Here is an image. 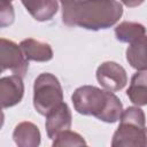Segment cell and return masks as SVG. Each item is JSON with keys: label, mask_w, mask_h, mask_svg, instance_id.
I'll return each mask as SVG.
<instances>
[{"label": "cell", "mask_w": 147, "mask_h": 147, "mask_svg": "<svg viewBox=\"0 0 147 147\" xmlns=\"http://www.w3.org/2000/svg\"><path fill=\"white\" fill-rule=\"evenodd\" d=\"M146 34V28L138 22L124 21L115 28L116 39L121 42L132 44Z\"/></svg>", "instance_id": "5bb4252c"}, {"label": "cell", "mask_w": 147, "mask_h": 147, "mask_svg": "<svg viewBox=\"0 0 147 147\" xmlns=\"http://www.w3.org/2000/svg\"><path fill=\"white\" fill-rule=\"evenodd\" d=\"M8 1H10V2H11V0H8Z\"/></svg>", "instance_id": "ffe728a7"}, {"label": "cell", "mask_w": 147, "mask_h": 147, "mask_svg": "<svg viewBox=\"0 0 147 147\" xmlns=\"http://www.w3.org/2000/svg\"><path fill=\"white\" fill-rule=\"evenodd\" d=\"M96 79L105 90L117 92L125 87L127 83V75L121 64L114 61H106L98 67Z\"/></svg>", "instance_id": "8992f818"}, {"label": "cell", "mask_w": 147, "mask_h": 147, "mask_svg": "<svg viewBox=\"0 0 147 147\" xmlns=\"http://www.w3.org/2000/svg\"><path fill=\"white\" fill-rule=\"evenodd\" d=\"M126 61L137 70H147V36L130 44L126 49Z\"/></svg>", "instance_id": "4fadbf2b"}, {"label": "cell", "mask_w": 147, "mask_h": 147, "mask_svg": "<svg viewBox=\"0 0 147 147\" xmlns=\"http://www.w3.org/2000/svg\"><path fill=\"white\" fill-rule=\"evenodd\" d=\"M145 136H146V146H147V127L145 129Z\"/></svg>", "instance_id": "d6986e66"}, {"label": "cell", "mask_w": 147, "mask_h": 147, "mask_svg": "<svg viewBox=\"0 0 147 147\" xmlns=\"http://www.w3.org/2000/svg\"><path fill=\"white\" fill-rule=\"evenodd\" d=\"M20 46L28 61L47 62L53 59V49L47 42L26 38L20 42Z\"/></svg>", "instance_id": "30bf717a"}, {"label": "cell", "mask_w": 147, "mask_h": 147, "mask_svg": "<svg viewBox=\"0 0 147 147\" xmlns=\"http://www.w3.org/2000/svg\"><path fill=\"white\" fill-rule=\"evenodd\" d=\"M75 110L85 116H94L105 123H116L121 119L123 105L110 91L92 85H83L71 95Z\"/></svg>", "instance_id": "7a4b0ae2"}, {"label": "cell", "mask_w": 147, "mask_h": 147, "mask_svg": "<svg viewBox=\"0 0 147 147\" xmlns=\"http://www.w3.org/2000/svg\"><path fill=\"white\" fill-rule=\"evenodd\" d=\"M72 115L69 106L65 102H61L55 108H53L46 115V133L49 139H55V137L64 130L71 127Z\"/></svg>", "instance_id": "ba28073f"}, {"label": "cell", "mask_w": 147, "mask_h": 147, "mask_svg": "<svg viewBox=\"0 0 147 147\" xmlns=\"http://www.w3.org/2000/svg\"><path fill=\"white\" fill-rule=\"evenodd\" d=\"M86 141L85 139L77 132L69 130H64L61 133H59L55 139H53L52 146L59 147V146H85Z\"/></svg>", "instance_id": "9a60e30c"}, {"label": "cell", "mask_w": 147, "mask_h": 147, "mask_svg": "<svg viewBox=\"0 0 147 147\" xmlns=\"http://www.w3.org/2000/svg\"><path fill=\"white\" fill-rule=\"evenodd\" d=\"M0 67L1 72L6 70L11 71L14 75L24 77L29 69V61L24 56L21 46L13 40L0 39Z\"/></svg>", "instance_id": "5b68a950"}, {"label": "cell", "mask_w": 147, "mask_h": 147, "mask_svg": "<svg viewBox=\"0 0 147 147\" xmlns=\"http://www.w3.org/2000/svg\"><path fill=\"white\" fill-rule=\"evenodd\" d=\"M126 95L136 106H147V70H138L131 78Z\"/></svg>", "instance_id": "7c38bea8"}, {"label": "cell", "mask_w": 147, "mask_h": 147, "mask_svg": "<svg viewBox=\"0 0 147 147\" xmlns=\"http://www.w3.org/2000/svg\"><path fill=\"white\" fill-rule=\"evenodd\" d=\"M145 0H121V2L123 5H125L126 7H130V8H134V7H138L140 6Z\"/></svg>", "instance_id": "e0dca14e"}, {"label": "cell", "mask_w": 147, "mask_h": 147, "mask_svg": "<svg viewBox=\"0 0 147 147\" xmlns=\"http://www.w3.org/2000/svg\"><path fill=\"white\" fill-rule=\"evenodd\" d=\"M76 1H77V0H60V2H61V5H62V9L70 7V6L74 5Z\"/></svg>", "instance_id": "ac0fdd59"}, {"label": "cell", "mask_w": 147, "mask_h": 147, "mask_svg": "<svg viewBox=\"0 0 147 147\" xmlns=\"http://www.w3.org/2000/svg\"><path fill=\"white\" fill-rule=\"evenodd\" d=\"M23 77L10 75L0 78V102L1 107L9 108L20 103L24 95Z\"/></svg>", "instance_id": "52a82bcc"}, {"label": "cell", "mask_w": 147, "mask_h": 147, "mask_svg": "<svg viewBox=\"0 0 147 147\" xmlns=\"http://www.w3.org/2000/svg\"><path fill=\"white\" fill-rule=\"evenodd\" d=\"M28 13L38 22H46L59 10L57 0H21Z\"/></svg>", "instance_id": "9c48e42d"}, {"label": "cell", "mask_w": 147, "mask_h": 147, "mask_svg": "<svg viewBox=\"0 0 147 147\" xmlns=\"http://www.w3.org/2000/svg\"><path fill=\"white\" fill-rule=\"evenodd\" d=\"M146 117L139 106L127 107L123 110L119 125L114 132L113 147H142L146 146Z\"/></svg>", "instance_id": "3957f363"}, {"label": "cell", "mask_w": 147, "mask_h": 147, "mask_svg": "<svg viewBox=\"0 0 147 147\" xmlns=\"http://www.w3.org/2000/svg\"><path fill=\"white\" fill-rule=\"evenodd\" d=\"M13 139L18 147H37L40 145L41 136L36 124L25 121L15 126Z\"/></svg>", "instance_id": "8fae6325"}, {"label": "cell", "mask_w": 147, "mask_h": 147, "mask_svg": "<svg viewBox=\"0 0 147 147\" xmlns=\"http://www.w3.org/2000/svg\"><path fill=\"white\" fill-rule=\"evenodd\" d=\"M122 15L123 6L117 0H77L62 9V22L68 26L99 31L115 25Z\"/></svg>", "instance_id": "6da1fadb"}, {"label": "cell", "mask_w": 147, "mask_h": 147, "mask_svg": "<svg viewBox=\"0 0 147 147\" xmlns=\"http://www.w3.org/2000/svg\"><path fill=\"white\" fill-rule=\"evenodd\" d=\"M63 102V90L57 77L49 72L40 74L33 83V107L42 116Z\"/></svg>", "instance_id": "277c9868"}, {"label": "cell", "mask_w": 147, "mask_h": 147, "mask_svg": "<svg viewBox=\"0 0 147 147\" xmlns=\"http://www.w3.org/2000/svg\"><path fill=\"white\" fill-rule=\"evenodd\" d=\"M15 18L14 8L8 0H0V26L6 28L13 24Z\"/></svg>", "instance_id": "2e32d148"}]
</instances>
